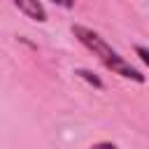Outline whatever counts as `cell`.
I'll list each match as a JSON object with an SVG mask.
<instances>
[{
  "label": "cell",
  "mask_w": 149,
  "mask_h": 149,
  "mask_svg": "<svg viewBox=\"0 0 149 149\" xmlns=\"http://www.w3.org/2000/svg\"><path fill=\"white\" fill-rule=\"evenodd\" d=\"M72 35L77 37V42L81 44V47H86L107 70H112L114 74H119V77H123V79H133V81H137V84H144L147 81V77L137 70V68H133L100 33H95L93 28H86V26H81V23H72Z\"/></svg>",
  "instance_id": "6da1fadb"
},
{
  "label": "cell",
  "mask_w": 149,
  "mask_h": 149,
  "mask_svg": "<svg viewBox=\"0 0 149 149\" xmlns=\"http://www.w3.org/2000/svg\"><path fill=\"white\" fill-rule=\"evenodd\" d=\"M14 2V7L21 12V14H26L30 21H37V23H44L47 21V9H44V5L40 2V0H12Z\"/></svg>",
  "instance_id": "7a4b0ae2"
},
{
  "label": "cell",
  "mask_w": 149,
  "mask_h": 149,
  "mask_svg": "<svg viewBox=\"0 0 149 149\" xmlns=\"http://www.w3.org/2000/svg\"><path fill=\"white\" fill-rule=\"evenodd\" d=\"M74 74H77L79 79L88 81V84H91V86H95V88H105V84H102V81H100L91 70H86V68H77V70H74Z\"/></svg>",
  "instance_id": "3957f363"
},
{
  "label": "cell",
  "mask_w": 149,
  "mask_h": 149,
  "mask_svg": "<svg viewBox=\"0 0 149 149\" xmlns=\"http://www.w3.org/2000/svg\"><path fill=\"white\" fill-rule=\"evenodd\" d=\"M135 51H137V56H140V61H142V63H147V61H149V51H147L142 44H135Z\"/></svg>",
  "instance_id": "277c9868"
},
{
  "label": "cell",
  "mask_w": 149,
  "mask_h": 149,
  "mask_svg": "<svg viewBox=\"0 0 149 149\" xmlns=\"http://www.w3.org/2000/svg\"><path fill=\"white\" fill-rule=\"evenodd\" d=\"M51 2H54V5H58V7H63V9H72L77 0H51Z\"/></svg>",
  "instance_id": "5b68a950"
},
{
  "label": "cell",
  "mask_w": 149,
  "mask_h": 149,
  "mask_svg": "<svg viewBox=\"0 0 149 149\" xmlns=\"http://www.w3.org/2000/svg\"><path fill=\"white\" fill-rule=\"evenodd\" d=\"M91 149H119V147H116L114 142H95Z\"/></svg>",
  "instance_id": "8992f818"
}]
</instances>
